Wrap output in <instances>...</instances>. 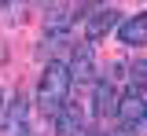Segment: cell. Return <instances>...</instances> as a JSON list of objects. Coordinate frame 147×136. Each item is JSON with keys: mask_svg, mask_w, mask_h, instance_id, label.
I'll return each mask as SVG.
<instances>
[{"mask_svg": "<svg viewBox=\"0 0 147 136\" xmlns=\"http://www.w3.org/2000/svg\"><path fill=\"white\" fill-rule=\"evenodd\" d=\"M70 66L66 63H59L52 59L48 66H44V74H40V85H37V107H40V114L44 118H55L66 103H70Z\"/></svg>", "mask_w": 147, "mask_h": 136, "instance_id": "6da1fadb", "label": "cell"}, {"mask_svg": "<svg viewBox=\"0 0 147 136\" xmlns=\"http://www.w3.org/2000/svg\"><path fill=\"white\" fill-rule=\"evenodd\" d=\"M30 133V99L15 96L7 107H4V118H0V136H26Z\"/></svg>", "mask_w": 147, "mask_h": 136, "instance_id": "7a4b0ae2", "label": "cell"}, {"mask_svg": "<svg viewBox=\"0 0 147 136\" xmlns=\"http://www.w3.org/2000/svg\"><path fill=\"white\" fill-rule=\"evenodd\" d=\"M144 121H147V99L140 92H125V96L118 99V125H125L129 133H132Z\"/></svg>", "mask_w": 147, "mask_h": 136, "instance_id": "3957f363", "label": "cell"}, {"mask_svg": "<svg viewBox=\"0 0 147 136\" xmlns=\"http://www.w3.org/2000/svg\"><path fill=\"white\" fill-rule=\"evenodd\" d=\"M110 26H118V11H114V7H103V4H88V15H85V37L96 40V37H103Z\"/></svg>", "mask_w": 147, "mask_h": 136, "instance_id": "277c9868", "label": "cell"}, {"mask_svg": "<svg viewBox=\"0 0 147 136\" xmlns=\"http://www.w3.org/2000/svg\"><path fill=\"white\" fill-rule=\"evenodd\" d=\"M52 133L55 136H81L85 133V114H81L77 103H66V107L52 118Z\"/></svg>", "mask_w": 147, "mask_h": 136, "instance_id": "5b68a950", "label": "cell"}, {"mask_svg": "<svg viewBox=\"0 0 147 136\" xmlns=\"http://www.w3.org/2000/svg\"><path fill=\"white\" fill-rule=\"evenodd\" d=\"M118 40L121 44H147V11H140V15H132V19H125L121 26H118Z\"/></svg>", "mask_w": 147, "mask_h": 136, "instance_id": "8992f818", "label": "cell"}, {"mask_svg": "<svg viewBox=\"0 0 147 136\" xmlns=\"http://www.w3.org/2000/svg\"><path fill=\"white\" fill-rule=\"evenodd\" d=\"M92 63H96V59H92V48H88V44L74 48L70 63H66V66H70V81H81V85H85V81L96 74V66H92Z\"/></svg>", "mask_w": 147, "mask_h": 136, "instance_id": "52a82bcc", "label": "cell"}, {"mask_svg": "<svg viewBox=\"0 0 147 136\" xmlns=\"http://www.w3.org/2000/svg\"><path fill=\"white\" fill-rule=\"evenodd\" d=\"M77 19V4H66V7H48V15H44V30L55 37V30H59V37L70 30V22Z\"/></svg>", "mask_w": 147, "mask_h": 136, "instance_id": "ba28073f", "label": "cell"}, {"mask_svg": "<svg viewBox=\"0 0 147 136\" xmlns=\"http://www.w3.org/2000/svg\"><path fill=\"white\" fill-rule=\"evenodd\" d=\"M92 110H96V118H118V96H114V88L110 85H96V96H92Z\"/></svg>", "mask_w": 147, "mask_h": 136, "instance_id": "9c48e42d", "label": "cell"}, {"mask_svg": "<svg viewBox=\"0 0 147 136\" xmlns=\"http://www.w3.org/2000/svg\"><path fill=\"white\" fill-rule=\"evenodd\" d=\"M129 77L136 81V88H147V59H136V63H129Z\"/></svg>", "mask_w": 147, "mask_h": 136, "instance_id": "30bf717a", "label": "cell"}, {"mask_svg": "<svg viewBox=\"0 0 147 136\" xmlns=\"http://www.w3.org/2000/svg\"><path fill=\"white\" fill-rule=\"evenodd\" d=\"M132 133H136V136H147V121H144V125H136Z\"/></svg>", "mask_w": 147, "mask_h": 136, "instance_id": "8fae6325", "label": "cell"}, {"mask_svg": "<svg viewBox=\"0 0 147 136\" xmlns=\"http://www.w3.org/2000/svg\"><path fill=\"white\" fill-rule=\"evenodd\" d=\"M0 103H4V96H0Z\"/></svg>", "mask_w": 147, "mask_h": 136, "instance_id": "7c38bea8", "label": "cell"}]
</instances>
